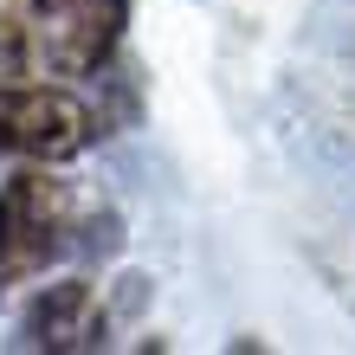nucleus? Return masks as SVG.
Returning a JSON list of instances; mask_svg holds the SVG:
<instances>
[{
	"instance_id": "nucleus-4",
	"label": "nucleus",
	"mask_w": 355,
	"mask_h": 355,
	"mask_svg": "<svg viewBox=\"0 0 355 355\" xmlns=\"http://www.w3.org/2000/svg\"><path fill=\"white\" fill-rule=\"evenodd\" d=\"M110 297L85 271H52L26 291V304L13 310L7 349L13 355H91L110 343Z\"/></svg>"
},
{
	"instance_id": "nucleus-1",
	"label": "nucleus",
	"mask_w": 355,
	"mask_h": 355,
	"mask_svg": "<svg viewBox=\"0 0 355 355\" xmlns=\"http://www.w3.org/2000/svg\"><path fill=\"white\" fill-rule=\"evenodd\" d=\"M116 239V214L91 187L65 181L46 162H19L0 181V304L71 259H110Z\"/></svg>"
},
{
	"instance_id": "nucleus-2",
	"label": "nucleus",
	"mask_w": 355,
	"mask_h": 355,
	"mask_svg": "<svg viewBox=\"0 0 355 355\" xmlns=\"http://www.w3.org/2000/svg\"><path fill=\"white\" fill-rule=\"evenodd\" d=\"M130 33V0H0V71L85 85L103 78Z\"/></svg>"
},
{
	"instance_id": "nucleus-3",
	"label": "nucleus",
	"mask_w": 355,
	"mask_h": 355,
	"mask_svg": "<svg viewBox=\"0 0 355 355\" xmlns=\"http://www.w3.org/2000/svg\"><path fill=\"white\" fill-rule=\"evenodd\" d=\"M103 136V110L78 97V85L58 78H26V71H0V162H46L65 168Z\"/></svg>"
}]
</instances>
